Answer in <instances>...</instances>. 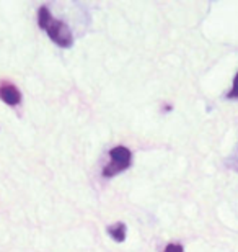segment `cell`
<instances>
[{
	"instance_id": "obj_3",
	"label": "cell",
	"mask_w": 238,
	"mask_h": 252,
	"mask_svg": "<svg viewBox=\"0 0 238 252\" xmlns=\"http://www.w3.org/2000/svg\"><path fill=\"white\" fill-rule=\"evenodd\" d=\"M0 98L7 105H12L13 107V105H18L22 102V94H20V90L13 84L5 82L0 85Z\"/></svg>"
},
{
	"instance_id": "obj_5",
	"label": "cell",
	"mask_w": 238,
	"mask_h": 252,
	"mask_svg": "<svg viewBox=\"0 0 238 252\" xmlns=\"http://www.w3.org/2000/svg\"><path fill=\"white\" fill-rule=\"evenodd\" d=\"M238 97V72L234 79V87H232L230 94H229V98H237Z\"/></svg>"
},
{
	"instance_id": "obj_4",
	"label": "cell",
	"mask_w": 238,
	"mask_h": 252,
	"mask_svg": "<svg viewBox=\"0 0 238 252\" xmlns=\"http://www.w3.org/2000/svg\"><path fill=\"white\" fill-rule=\"evenodd\" d=\"M108 234L118 243H123L126 239V224L124 223H114L108 226Z\"/></svg>"
},
{
	"instance_id": "obj_2",
	"label": "cell",
	"mask_w": 238,
	"mask_h": 252,
	"mask_svg": "<svg viewBox=\"0 0 238 252\" xmlns=\"http://www.w3.org/2000/svg\"><path fill=\"white\" fill-rule=\"evenodd\" d=\"M109 164L106 165L105 170H103V175L105 177H113V175L123 172L131 165L132 162V154L128 148L124 146H116L109 151Z\"/></svg>"
},
{
	"instance_id": "obj_1",
	"label": "cell",
	"mask_w": 238,
	"mask_h": 252,
	"mask_svg": "<svg viewBox=\"0 0 238 252\" xmlns=\"http://www.w3.org/2000/svg\"><path fill=\"white\" fill-rule=\"evenodd\" d=\"M38 23L57 46H60V48L72 46V43H74L72 32H70L69 27L64 22L51 17L48 7H41L38 10Z\"/></svg>"
},
{
	"instance_id": "obj_6",
	"label": "cell",
	"mask_w": 238,
	"mask_h": 252,
	"mask_svg": "<svg viewBox=\"0 0 238 252\" xmlns=\"http://www.w3.org/2000/svg\"><path fill=\"white\" fill-rule=\"evenodd\" d=\"M163 252H183V248L180 244H168Z\"/></svg>"
},
{
	"instance_id": "obj_7",
	"label": "cell",
	"mask_w": 238,
	"mask_h": 252,
	"mask_svg": "<svg viewBox=\"0 0 238 252\" xmlns=\"http://www.w3.org/2000/svg\"><path fill=\"white\" fill-rule=\"evenodd\" d=\"M230 165L234 167L237 172H238V148H237V151H235V154L232 156V159H230Z\"/></svg>"
}]
</instances>
